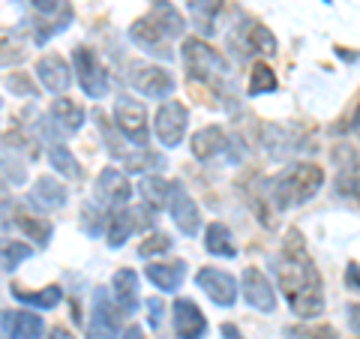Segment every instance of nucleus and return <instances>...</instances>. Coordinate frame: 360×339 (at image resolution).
<instances>
[{
	"label": "nucleus",
	"mask_w": 360,
	"mask_h": 339,
	"mask_svg": "<svg viewBox=\"0 0 360 339\" xmlns=\"http://www.w3.org/2000/svg\"><path fill=\"white\" fill-rule=\"evenodd\" d=\"M324 186V172L312 162H297L288 165L276 180H270V201L283 210L309 201L315 192Z\"/></svg>",
	"instance_id": "f03ea898"
},
{
	"label": "nucleus",
	"mask_w": 360,
	"mask_h": 339,
	"mask_svg": "<svg viewBox=\"0 0 360 339\" xmlns=\"http://www.w3.org/2000/svg\"><path fill=\"white\" fill-rule=\"evenodd\" d=\"M0 243H4V241H0Z\"/></svg>",
	"instance_id": "49530a36"
},
{
	"label": "nucleus",
	"mask_w": 360,
	"mask_h": 339,
	"mask_svg": "<svg viewBox=\"0 0 360 339\" xmlns=\"http://www.w3.org/2000/svg\"><path fill=\"white\" fill-rule=\"evenodd\" d=\"M348 327L360 336V303H352V307H348Z\"/></svg>",
	"instance_id": "ea45409f"
},
{
	"label": "nucleus",
	"mask_w": 360,
	"mask_h": 339,
	"mask_svg": "<svg viewBox=\"0 0 360 339\" xmlns=\"http://www.w3.org/2000/svg\"><path fill=\"white\" fill-rule=\"evenodd\" d=\"M15 225L25 231L30 241H37L39 246H45L51 241V222L42 217H30V213H15Z\"/></svg>",
	"instance_id": "cd10ccee"
},
{
	"label": "nucleus",
	"mask_w": 360,
	"mask_h": 339,
	"mask_svg": "<svg viewBox=\"0 0 360 339\" xmlns=\"http://www.w3.org/2000/svg\"><path fill=\"white\" fill-rule=\"evenodd\" d=\"M168 210H172V219H174V225L180 229V234H186V237L198 234V229H201V213H198V207H195V201L189 198L177 184H172Z\"/></svg>",
	"instance_id": "ddd939ff"
},
{
	"label": "nucleus",
	"mask_w": 360,
	"mask_h": 339,
	"mask_svg": "<svg viewBox=\"0 0 360 339\" xmlns=\"http://www.w3.org/2000/svg\"><path fill=\"white\" fill-rule=\"evenodd\" d=\"M49 115L66 132H78V129H82V123H84V108L78 105V103H72V99H66V96L63 99H54Z\"/></svg>",
	"instance_id": "5701e85b"
},
{
	"label": "nucleus",
	"mask_w": 360,
	"mask_h": 339,
	"mask_svg": "<svg viewBox=\"0 0 360 339\" xmlns=\"http://www.w3.org/2000/svg\"><path fill=\"white\" fill-rule=\"evenodd\" d=\"M9 205V186H6V180L0 177V207H6Z\"/></svg>",
	"instance_id": "79ce46f5"
},
{
	"label": "nucleus",
	"mask_w": 360,
	"mask_h": 339,
	"mask_svg": "<svg viewBox=\"0 0 360 339\" xmlns=\"http://www.w3.org/2000/svg\"><path fill=\"white\" fill-rule=\"evenodd\" d=\"M195 282H198V288H205V295L217 307H231L238 300V282H234L231 274H225L219 267H201Z\"/></svg>",
	"instance_id": "9d476101"
},
{
	"label": "nucleus",
	"mask_w": 360,
	"mask_h": 339,
	"mask_svg": "<svg viewBox=\"0 0 360 339\" xmlns=\"http://www.w3.org/2000/svg\"><path fill=\"white\" fill-rule=\"evenodd\" d=\"M30 6L37 9V13H42V15H51L54 9L60 6V0H30Z\"/></svg>",
	"instance_id": "58836bf2"
},
{
	"label": "nucleus",
	"mask_w": 360,
	"mask_h": 339,
	"mask_svg": "<svg viewBox=\"0 0 360 339\" xmlns=\"http://www.w3.org/2000/svg\"><path fill=\"white\" fill-rule=\"evenodd\" d=\"M186 123H189L186 105H180L177 99H165L160 105V111H156V123H153L156 139H160L162 148H177V144L184 141Z\"/></svg>",
	"instance_id": "0eeeda50"
},
{
	"label": "nucleus",
	"mask_w": 360,
	"mask_h": 339,
	"mask_svg": "<svg viewBox=\"0 0 360 339\" xmlns=\"http://www.w3.org/2000/svg\"><path fill=\"white\" fill-rule=\"evenodd\" d=\"M72 60H75V75H78V84H82V90L90 99H103L108 94L111 82H108V72H105L103 60L96 58V51L87 49V45H78L75 54H72Z\"/></svg>",
	"instance_id": "39448f33"
},
{
	"label": "nucleus",
	"mask_w": 360,
	"mask_h": 339,
	"mask_svg": "<svg viewBox=\"0 0 360 339\" xmlns=\"http://www.w3.org/2000/svg\"><path fill=\"white\" fill-rule=\"evenodd\" d=\"M336 165H340V180H336V189L342 196H357L360 198V165H357V156L354 151L340 148L336 151Z\"/></svg>",
	"instance_id": "6ab92c4d"
},
{
	"label": "nucleus",
	"mask_w": 360,
	"mask_h": 339,
	"mask_svg": "<svg viewBox=\"0 0 360 339\" xmlns=\"http://www.w3.org/2000/svg\"><path fill=\"white\" fill-rule=\"evenodd\" d=\"M354 129H357V135H360V111L354 115Z\"/></svg>",
	"instance_id": "a18cd8bd"
},
{
	"label": "nucleus",
	"mask_w": 360,
	"mask_h": 339,
	"mask_svg": "<svg viewBox=\"0 0 360 339\" xmlns=\"http://www.w3.org/2000/svg\"><path fill=\"white\" fill-rule=\"evenodd\" d=\"M94 196H96V205L105 207V210H117L123 207L127 201L132 198V186L123 172L117 168H103L96 177V186H94Z\"/></svg>",
	"instance_id": "1a4fd4ad"
},
{
	"label": "nucleus",
	"mask_w": 360,
	"mask_h": 339,
	"mask_svg": "<svg viewBox=\"0 0 360 339\" xmlns=\"http://www.w3.org/2000/svg\"><path fill=\"white\" fill-rule=\"evenodd\" d=\"M345 286L352 291H360V264H348L345 270Z\"/></svg>",
	"instance_id": "4c0bfd02"
},
{
	"label": "nucleus",
	"mask_w": 360,
	"mask_h": 339,
	"mask_svg": "<svg viewBox=\"0 0 360 339\" xmlns=\"http://www.w3.org/2000/svg\"><path fill=\"white\" fill-rule=\"evenodd\" d=\"M30 255H33L30 246L15 243V241H4V243H0V270H15Z\"/></svg>",
	"instance_id": "2f4dec72"
},
{
	"label": "nucleus",
	"mask_w": 360,
	"mask_h": 339,
	"mask_svg": "<svg viewBox=\"0 0 360 339\" xmlns=\"http://www.w3.org/2000/svg\"><path fill=\"white\" fill-rule=\"evenodd\" d=\"M49 160H51V165L58 168L63 177H72V180L82 177V165H78V160L72 156V151L66 148V144H54L51 153H49Z\"/></svg>",
	"instance_id": "c756f323"
},
{
	"label": "nucleus",
	"mask_w": 360,
	"mask_h": 339,
	"mask_svg": "<svg viewBox=\"0 0 360 339\" xmlns=\"http://www.w3.org/2000/svg\"><path fill=\"white\" fill-rule=\"evenodd\" d=\"M184 274H186L184 262H168V264L153 262V264L148 267V279H150L160 291H177L180 282H184Z\"/></svg>",
	"instance_id": "412c9836"
},
{
	"label": "nucleus",
	"mask_w": 360,
	"mask_h": 339,
	"mask_svg": "<svg viewBox=\"0 0 360 339\" xmlns=\"http://www.w3.org/2000/svg\"><path fill=\"white\" fill-rule=\"evenodd\" d=\"M222 336H229V339H243L240 331H238L234 324H222Z\"/></svg>",
	"instance_id": "37998d69"
},
{
	"label": "nucleus",
	"mask_w": 360,
	"mask_h": 339,
	"mask_svg": "<svg viewBox=\"0 0 360 339\" xmlns=\"http://www.w3.org/2000/svg\"><path fill=\"white\" fill-rule=\"evenodd\" d=\"M120 321H123V312L117 309V303L108 298L105 288H96L94 315L87 321V336L90 339H120Z\"/></svg>",
	"instance_id": "423d86ee"
},
{
	"label": "nucleus",
	"mask_w": 360,
	"mask_h": 339,
	"mask_svg": "<svg viewBox=\"0 0 360 339\" xmlns=\"http://www.w3.org/2000/svg\"><path fill=\"white\" fill-rule=\"evenodd\" d=\"M120 339H144V333H141V327H129V331H123V336Z\"/></svg>",
	"instance_id": "c03bdc74"
},
{
	"label": "nucleus",
	"mask_w": 360,
	"mask_h": 339,
	"mask_svg": "<svg viewBox=\"0 0 360 339\" xmlns=\"http://www.w3.org/2000/svg\"><path fill=\"white\" fill-rule=\"evenodd\" d=\"M168 250H172V237L162 234V231H156V234H150L148 241L139 246V255L141 258H153V255H165Z\"/></svg>",
	"instance_id": "72a5a7b5"
},
{
	"label": "nucleus",
	"mask_w": 360,
	"mask_h": 339,
	"mask_svg": "<svg viewBox=\"0 0 360 339\" xmlns=\"http://www.w3.org/2000/svg\"><path fill=\"white\" fill-rule=\"evenodd\" d=\"M150 15L156 18V21H160V25L165 27V33H168V37H180V33H184V18H180V13H177V9L172 6V4H168V0H153V9H150Z\"/></svg>",
	"instance_id": "bb28decb"
},
{
	"label": "nucleus",
	"mask_w": 360,
	"mask_h": 339,
	"mask_svg": "<svg viewBox=\"0 0 360 339\" xmlns=\"http://www.w3.org/2000/svg\"><path fill=\"white\" fill-rule=\"evenodd\" d=\"M129 82L139 94L150 96V99H165L174 90V75L165 70V66L156 63H139L129 70Z\"/></svg>",
	"instance_id": "6e6552de"
},
{
	"label": "nucleus",
	"mask_w": 360,
	"mask_h": 339,
	"mask_svg": "<svg viewBox=\"0 0 360 339\" xmlns=\"http://www.w3.org/2000/svg\"><path fill=\"white\" fill-rule=\"evenodd\" d=\"M129 37H132V42L135 45H141V49H148L150 54H156L160 51L162 58H172V51H168V33H165V27L156 21L150 13L148 15H141L135 25L129 27Z\"/></svg>",
	"instance_id": "f8f14e48"
},
{
	"label": "nucleus",
	"mask_w": 360,
	"mask_h": 339,
	"mask_svg": "<svg viewBox=\"0 0 360 339\" xmlns=\"http://www.w3.org/2000/svg\"><path fill=\"white\" fill-rule=\"evenodd\" d=\"M184 66L193 78L207 82V84H213L217 78H222L229 72V60H225L219 51H213L205 39H186L184 42Z\"/></svg>",
	"instance_id": "7ed1b4c3"
},
{
	"label": "nucleus",
	"mask_w": 360,
	"mask_h": 339,
	"mask_svg": "<svg viewBox=\"0 0 360 339\" xmlns=\"http://www.w3.org/2000/svg\"><path fill=\"white\" fill-rule=\"evenodd\" d=\"M225 0H193V13L195 18L201 21V25H207V33H213V18L219 15V9H222Z\"/></svg>",
	"instance_id": "473e14b6"
},
{
	"label": "nucleus",
	"mask_w": 360,
	"mask_h": 339,
	"mask_svg": "<svg viewBox=\"0 0 360 339\" xmlns=\"http://www.w3.org/2000/svg\"><path fill=\"white\" fill-rule=\"evenodd\" d=\"M291 339H336V333L330 331V327H315V331H288Z\"/></svg>",
	"instance_id": "c9c22d12"
},
{
	"label": "nucleus",
	"mask_w": 360,
	"mask_h": 339,
	"mask_svg": "<svg viewBox=\"0 0 360 339\" xmlns=\"http://www.w3.org/2000/svg\"><path fill=\"white\" fill-rule=\"evenodd\" d=\"M49 339H75V336L66 331V327H54V331L49 333Z\"/></svg>",
	"instance_id": "a19ab883"
},
{
	"label": "nucleus",
	"mask_w": 360,
	"mask_h": 339,
	"mask_svg": "<svg viewBox=\"0 0 360 339\" xmlns=\"http://www.w3.org/2000/svg\"><path fill=\"white\" fill-rule=\"evenodd\" d=\"M111 300L117 303V309L123 315H132L135 307H139V276H135V270L123 267L115 274V279H111Z\"/></svg>",
	"instance_id": "f3484780"
},
{
	"label": "nucleus",
	"mask_w": 360,
	"mask_h": 339,
	"mask_svg": "<svg viewBox=\"0 0 360 339\" xmlns=\"http://www.w3.org/2000/svg\"><path fill=\"white\" fill-rule=\"evenodd\" d=\"M115 123H117V129H120L123 139L132 141L135 148H148V141H150L148 111H144V105L139 103V99L117 96V103H115Z\"/></svg>",
	"instance_id": "20e7f679"
},
{
	"label": "nucleus",
	"mask_w": 360,
	"mask_h": 339,
	"mask_svg": "<svg viewBox=\"0 0 360 339\" xmlns=\"http://www.w3.org/2000/svg\"><path fill=\"white\" fill-rule=\"evenodd\" d=\"M225 148H229V135H225L222 127H205L193 135V153L198 160H213Z\"/></svg>",
	"instance_id": "aec40b11"
},
{
	"label": "nucleus",
	"mask_w": 360,
	"mask_h": 339,
	"mask_svg": "<svg viewBox=\"0 0 360 339\" xmlns=\"http://www.w3.org/2000/svg\"><path fill=\"white\" fill-rule=\"evenodd\" d=\"M27 58L25 45H21V39L15 37L13 30L0 27V66H13V63H21Z\"/></svg>",
	"instance_id": "c85d7f7f"
},
{
	"label": "nucleus",
	"mask_w": 360,
	"mask_h": 339,
	"mask_svg": "<svg viewBox=\"0 0 360 339\" xmlns=\"http://www.w3.org/2000/svg\"><path fill=\"white\" fill-rule=\"evenodd\" d=\"M30 205L39 207V210H54V207H63L66 205V189L60 186L58 177L45 174L39 177L30 189Z\"/></svg>",
	"instance_id": "a211bd4d"
},
{
	"label": "nucleus",
	"mask_w": 360,
	"mask_h": 339,
	"mask_svg": "<svg viewBox=\"0 0 360 339\" xmlns=\"http://www.w3.org/2000/svg\"><path fill=\"white\" fill-rule=\"evenodd\" d=\"M6 84H9V90H13V94H21V96H33V94H37V84H33L25 72L9 75V78H6Z\"/></svg>",
	"instance_id": "f704fd0d"
},
{
	"label": "nucleus",
	"mask_w": 360,
	"mask_h": 339,
	"mask_svg": "<svg viewBox=\"0 0 360 339\" xmlns=\"http://www.w3.org/2000/svg\"><path fill=\"white\" fill-rule=\"evenodd\" d=\"M205 250L210 255H222V258H231L234 252V243H231V231H229V225H222V222H210L207 225V231H205Z\"/></svg>",
	"instance_id": "393cba45"
},
{
	"label": "nucleus",
	"mask_w": 360,
	"mask_h": 339,
	"mask_svg": "<svg viewBox=\"0 0 360 339\" xmlns=\"http://www.w3.org/2000/svg\"><path fill=\"white\" fill-rule=\"evenodd\" d=\"M132 217L127 207H117V210H108V219H105V237H108V246H123L127 237L132 234Z\"/></svg>",
	"instance_id": "b1692460"
},
{
	"label": "nucleus",
	"mask_w": 360,
	"mask_h": 339,
	"mask_svg": "<svg viewBox=\"0 0 360 339\" xmlns=\"http://www.w3.org/2000/svg\"><path fill=\"white\" fill-rule=\"evenodd\" d=\"M279 84H276V75L270 66L264 63H255L252 66V75H250V96H262V94H274Z\"/></svg>",
	"instance_id": "7c9ffc66"
},
{
	"label": "nucleus",
	"mask_w": 360,
	"mask_h": 339,
	"mask_svg": "<svg viewBox=\"0 0 360 339\" xmlns=\"http://www.w3.org/2000/svg\"><path fill=\"white\" fill-rule=\"evenodd\" d=\"M174 331L180 339H205L207 333V319L189 298H180L174 303Z\"/></svg>",
	"instance_id": "4468645a"
},
{
	"label": "nucleus",
	"mask_w": 360,
	"mask_h": 339,
	"mask_svg": "<svg viewBox=\"0 0 360 339\" xmlns=\"http://www.w3.org/2000/svg\"><path fill=\"white\" fill-rule=\"evenodd\" d=\"M148 312H150V315H148V319H150V327H160V324H162V303L156 300V298L148 300Z\"/></svg>",
	"instance_id": "e433bc0d"
},
{
	"label": "nucleus",
	"mask_w": 360,
	"mask_h": 339,
	"mask_svg": "<svg viewBox=\"0 0 360 339\" xmlns=\"http://www.w3.org/2000/svg\"><path fill=\"white\" fill-rule=\"evenodd\" d=\"M139 192L144 196V205L150 210H162L168 207V198H172V184L160 174H148V177H141Z\"/></svg>",
	"instance_id": "4be33fe9"
},
{
	"label": "nucleus",
	"mask_w": 360,
	"mask_h": 339,
	"mask_svg": "<svg viewBox=\"0 0 360 339\" xmlns=\"http://www.w3.org/2000/svg\"><path fill=\"white\" fill-rule=\"evenodd\" d=\"M13 295H15L21 303H27V307H37V309H54V307H58V303L63 300L60 286H49V288L37 291V295H30V291H25V288H13Z\"/></svg>",
	"instance_id": "a878e982"
},
{
	"label": "nucleus",
	"mask_w": 360,
	"mask_h": 339,
	"mask_svg": "<svg viewBox=\"0 0 360 339\" xmlns=\"http://www.w3.org/2000/svg\"><path fill=\"white\" fill-rule=\"evenodd\" d=\"M276 282H279V291L288 300L291 312L300 321H312L324 312V291H321L319 267L307 255V246H303L297 231H288L283 243L279 264H276Z\"/></svg>",
	"instance_id": "f257e3e1"
},
{
	"label": "nucleus",
	"mask_w": 360,
	"mask_h": 339,
	"mask_svg": "<svg viewBox=\"0 0 360 339\" xmlns=\"http://www.w3.org/2000/svg\"><path fill=\"white\" fill-rule=\"evenodd\" d=\"M37 75L39 82L45 84V90H51V94H66L72 84V72H70V63H66L60 54H45V58H39L37 63Z\"/></svg>",
	"instance_id": "2eb2a0df"
},
{
	"label": "nucleus",
	"mask_w": 360,
	"mask_h": 339,
	"mask_svg": "<svg viewBox=\"0 0 360 339\" xmlns=\"http://www.w3.org/2000/svg\"><path fill=\"white\" fill-rule=\"evenodd\" d=\"M42 319L37 312H0V331H4L6 339H39L42 336Z\"/></svg>",
	"instance_id": "dca6fc26"
},
{
	"label": "nucleus",
	"mask_w": 360,
	"mask_h": 339,
	"mask_svg": "<svg viewBox=\"0 0 360 339\" xmlns=\"http://www.w3.org/2000/svg\"><path fill=\"white\" fill-rule=\"evenodd\" d=\"M243 298L258 312H274L276 309V291H274V286H270L267 276L258 267H246L243 270Z\"/></svg>",
	"instance_id": "9b49d317"
}]
</instances>
